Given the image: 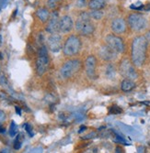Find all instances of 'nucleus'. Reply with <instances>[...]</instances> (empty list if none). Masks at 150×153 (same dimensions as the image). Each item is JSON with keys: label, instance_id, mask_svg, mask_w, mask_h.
Returning a JSON list of instances; mask_svg holds the SVG:
<instances>
[{"label": "nucleus", "instance_id": "nucleus-4", "mask_svg": "<svg viewBox=\"0 0 150 153\" xmlns=\"http://www.w3.org/2000/svg\"><path fill=\"white\" fill-rule=\"evenodd\" d=\"M81 62L77 59H73L65 62L60 69V75L64 78H70L80 71Z\"/></svg>", "mask_w": 150, "mask_h": 153}, {"label": "nucleus", "instance_id": "nucleus-6", "mask_svg": "<svg viewBox=\"0 0 150 153\" xmlns=\"http://www.w3.org/2000/svg\"><path fill=\"white\" fill-rule=\"evenodd\" d=\"M128 25L134 31H141L145 30L147 25L146 19L138 13H133L128 17Z\"/></svg>", "mask_w": 150, "mask_h": 153}, {"label": "nucleus", "instance_id": "nucleus-18", "mask_svg": "<svg viewBox=\"0 0 150 153\" xmlns=\"http://www.w3.org/2000/svg\"><path fill=\"white\" fill-rule=\"evenodd\" d=\"M105 74L106 77L108 79H113L116 75V70L112 64H109L106 68V71H105Z\"/></svg>", "mask_w": 150, "mask_h": 153}, {"label": "nucleus", "instance_id": "nucleus-5", "mask_svg": "<svg viewBox=\"0 0 150 153\" xmlns=\"http://www.w3.org/2000/svg\"><path fill=\"white\" fill-rule=\"evenodd\" d=\"M49 66L48 52L45 46H42L39 50V55L36 60V73L38 75H44Z\"/></svg>", "mask_w": 150, "mask_h": 153}, {"label": "nucleus", "instance_id": "nucleus-22", "mask_svg": "<svg viewBox=\"0 0 150 153\" xmlns=\"http://www.w3.org/2000/svg\"><path fill=\"white\" fill-rule=\"evenodd\" d=\"M109 112H110V114H112V115H117V114H121L122 113V109L120 107H118V106L113 105V106L111 107V109H110Z\"/></svg>", "mask_w": 150, "mask_h": 153}, {"label": "nucleus", "instance_id": "nucleus-21", "mask_svg": "<svg viewBox=\"0 0 150 153\" xmlns=\"http://www.w3.org/2000/svg\"><path fill=\"white\" fill-rule=\"evenodd\" d=\"M17 133H18V126L14 121H12L10 124V128H9V135L11 137H14L16 136Z\"/></svg>", "mask_w": 150, "mask_h": 153}, {"label": "nucleus", "instance_id": "nucleus-31", "mask_svg": "<svg viewBox=\"0 0 150 153\" xmlns=\"http://www.w3.org/2000/svg\"><path fill=\"white\" fill-rule=\"evenodd\" d=\"M85 128H86V127H84V126H82V127H81V129L79 130V133H80V132H82L83 130H85Z\"/></svg>", "mask_w": 150, "mask_h": 153}, {"label": "nucleus", "instance_id": "nucleus-27", "mask_svg": "<svg viewBox=\"0 0 150 153\" xmlns=\"http://www.w3.org/2000/svg\"><path fill=\"white\" fill-rule=\"evenodd\" d=\"M7 99H8V95L3 92H0V101H6Z\"/></svg>", "mask_w": 150, "mask_h": 153}, {"label": "nucleus", "instance_id": "nucleus-25", "mask_svg": "<svg viewBox=\"0 0 150 153\" xmlns=\"http://www.w3.org/2000/svg\"><path fill=\"white\" fill-rule=\"evenodd\" d=\"M20 147H21V142L20 141V136H18L17 140L14 142V149H20Z\"/></svg>", "mask_w": 150, "mask_h": 153}, {"label": "nucleus", "instance_id": "nucleus-3", "mask_svg": "<svg viewBox=\"0 0 150 153\" xmlns=\"http://www.w3.org/2000/svg\"><path fill=\"white\" fill-rule=\"evenodd\" d=\"M81 39L78 36L71 35L64 41L63 51L65 56H74L77 54L81 49Z\"/></svg>", "mask_w": 150, "mask_h": 153}, {"label": "nucleus", "instance_id": "nucleus-10", "mask_svg": "<svg viewBox=\"0 0 150 153\" xmlns=\"http://www.w3.org/2000/svg\"><path fill=\"white\" fill-rule=\"evenodd\" d=\"M60 18L58 17V14L54 12L52 15L50 17L49 20L47 21V25L45 30L48 33L53 34V33H58L60 31Z\"/></svg>", "mask_w": 150, "mask_h": 153}, {"label": "nucleus", "instance_id": "nucleus-28", "mask_svg": "<svg viewBox=\"0 0 150 153\" xmlns=\"http://www.w3.org/2000/svg\"><path fill=\"white\" fill-rule=\"evenodd\" d=\"M6 119V114L2 110H0V123H2Z\"/></svg>", "mask_w": 150, "mask_h": 153}, {"label": "nucleus", "instance_id": "nucleus-8", "mask_svg": "<svg viewBox=\"0 0 150 153\" xmlns=\"http://www.w3.org/2000/svg\"><path fill=\"white\" fill-rule=\"evenodd\" d=\"M105 41H106V44L108 46H110L112 49H113L118 53L122 52L124 51V41H122V39L120 37H118L116 35H113V34L108 35L105 38Z\"/></svg>", "mask_w": 150, "mask_h": 153}, {"label": "nucleus", "instance_id": "nucleus-14", "mask_svg": "<svg viewBox=\"0 0 150 153\" xmlns=\"http://www.w3.org/2000/svg\"><path fill=\"white\" fill-rule=\"evenodd\" d=\"M112 30L116 34L124 33L126 30V22L122 19H115L112 22Z\"/></svg>", "mask_w": 150, "mask_h": 153}, {"label": "nucleus", "instance_id": "nucleus-1", "mask_svg": "<svg viewBox=\"0 0 150 153\" xmlns=\"http://www.w3.org/2000/svg\"><path fill=\"white\" fill-rule=\"evenodd\" d=\"M147 40L146 37L138 36L134 39L132 43V62L134 66L141 67L146 58Z\"/></svg>", "mask_w": 150, "mask_h": 153}, {"label": "nucleus", "instance_id": "nucleus-2", "mask_svg": "<svg viewBox=\"0 0 150 153\" xmlns=\"http://www.w3.org/2000/svg\"><path fill=\"white\" fill-rule=\"evenodd\" d=\"M76 30L83 36H89L95 31V25L91 21L88 12H82L79 15L75 24Z\"/></svg>", "mask_w": 150, "mask_h": 153}, {"label": "nucleus", "instance_id": "nucleus-29", "mask_svg": "<svg viewBox=\"0 0 150 153\" xmlns=\"http://www.w3.org/2000/svg\"><path fill=\"white\" fill-rule=\"evenodd\" d=\"M145 37H146V40H147V42L150 43V31L146 32V34Z\"/></svg>", "mask_w": 150, "mask_h": 153}, {"label": "nucleus", "instance_id": "nucleus-15", "mask_svg": "<svg viewBox=\"0 0 150 153\" xmlns=\"http://www.w3.org/2000/svg\"><path fill=\"white\" fill-rule=\"evenodd\" d=\"M105 5V0H89L88 2V7L90 10H101Z\"/></svg>", "mask_w": 150, "mask_h": 153}, {"label": "nucleus", "instance_id": "nucleus-12", "mask_svg": "<svg viewBox=\"0 0 150 153\" xmlns=\"http://www.w3.org/2000/svg\"><path fill=\"white\" fill-rule=\"evenodd\" d=\"M117 51H115L113 49H112L110 46H108L107 44L105 46H102L100 51H99V54L100 57L101 59H103L104 61H112L116 58L117 56Z\"/></svg>", "mask_w": 150, "mask_h": 153}, {"label": "nucleus", "instance_id": "nucleus-24", "mask_svg": "<svg viewBox=\"0 0 150 153\" xmlns=\"http://www.w3.org/2000/svg\"><path fill=\"white\" fill-rule=\"evenodd\" d=\"M25 129H26V131L28 132V134H29L31 137H32V136H33L32 128V127H31V125H30V124H26V125H25Z\"/></svg>", "mask_w": 150, "mask_h": 153}, {"label": "nucleus", "instance_id": "nucleus-13", "mask_svg": "<svg viewBox=\"0 0 150 153\" xmlns=\"http://www.w3.org/2000/svg\"><path fill=\"white\" fill-rule=\"evenodd\" d=\"M59 25H60V32L68 33L73 30L74 21L70 16L65 15V16H63L62 18H60Z\"/></svg>", "mask_w": 150, "mask_h": 153}, {"label": "nucleus", "instance_id": "nucleus-32", "mask_svg": "<svg viewBox=\"0 0 150 153\" xmlns=\"http://www.w3.org/2000/svg\"><path fill=\"white\" fill-rule=\"evenodd\" d=\"M116 152H122V150L120 148H116Z\"/></svg>", "mask_w": 150, "mask_h": 153}, {"label": "nucleus", "instance_id": "nucleus-20", "mask_svg": "<svg viewBox=\"0 0 150 153\" xmlns=\"http://www.w3.org/2000/svg\"><path fill=\"white\" fill-rule=\"evenodd\" d=\"M62 0H48L47 1V7L50 9H56L61 4Z\"/></svg>", "mask_w": 150, "mask_h": 153}, {"label": "nucleus", "instance_id": "nucleus-23", "mask_svg": "<svg viewBox=\"0 0 150 153\" xmlns=\"http://www.w3.org/2000/svg\"><path fill=\"white\" fill-rule=\"evenodd\" d=\"M88 5V1L87 0H76V7L78 8H83Z\"/></svg>", "mask_w": 150, "mask_h": 153}, {"label": "nucleus", "instance_id": "nucleus-9", "mask_svg": "<svg viewBox=\"0 0 150 153\" xmlns=\"http://www.w3.org/2000/svg\"><path fill=\"white\" fill-rule=\"evenodd\" d=\"M47 44H48V48L51 51H52V52L60 51L61 49H63L61 35L58 33L51 34L47 39Z\"/></svg>", "mask_w": 150, "mask_h": 153}, {"label": "nucleus", "instance_id": "nucleus-30", "mask_svg": "<svg viewBox=\"0 0 150 153\" xmlns=\"http://www.w3.org/2000/svg\"><path fill=\"white\" fill-rule=\"evenodd\" d=\"M16 112H17L18 115H20L21 114V110H20V108L19 106H16Z\"/></svg>", "mask_w": 150, "mask_h": 153}, {"label": "nucleus", "instance_id": "nucleus-17", "mask_svg": "<svg viewBox=\"0 0 150 153\" xmlns=\"http://www.w3.org/2000/svg\"><path fill=\"white\" fill-rule=\"evenodd\" d=\"M135 87V83L131 79H124L121 83V88L124 92H130Z\"/></svg>", "mask_w": 150, "mask_h": 153}, {"label": "nucleus", "instance_id": "nucleus-26", "mask_svg": "<svg viewBox=\"0 0 150 153\" xmlns=\"http://www.w3.org/2000/svg\"><path fill=\"white\" fill-rule=\"evenodd\" d=\"M96 133H95V132H91L90 134H88V135H86L85 137H83L82 138H83V140H89V138H92V137H96Z\"/></svg>", "mask_w": 150, "mask_h": 153}, {"label": "nucleus", "instance_id": "nucleus-7", "mask_svg": "<svg viewBox=\"0 0 150 153\" xmlns=\"http://www.w3.org/2000/svg\"><path fill=\"white\" fill-rule=\"evenodd\" d=\"M119 70H120L121 74L124 77H125L126 79L134 80L137 78V74H136L132 62L127 59H124L121 62Z\"/></svg>", "mask_w": 150, "mask_h": 153}, {"label": "nucleus", "instance_id": "nucleus-11", "mask_svg": "<svg viewBox=\"0 0 150 153\" xmlns=\"http://www.w3.org/2000/svg\"><path fill=\"white\" fill-rule=\"evenodd\" d=\"M86 74L90 79H96V70H97V60L93 55L89 56L86 59Z\"/></svg>", "mask_w": 150, "mask_h": 153}, {"label": "nucleus", "instance_id": "nucleus-16", "mask_svg": "<svg viewBox=\"0 0 150 153\" xmlns=\"http://www.w3.org/2000/svg\"><path fill=\"white\" fill-rule=\"evenodd\" d=\"M36 15H37L38 19L44 23H46L51 17V14H50L49 10L47 8H44V7L39 8L36 11Z\"/></svg>", "mask_w": 150, "mask_h": 153}, {"label": "nucleus", "instance_id": "nucleus-19", "mask_svg": "<svg viewBox=\"0 0 150 153\" xmlns=\"http://www.w3.org/2000/svg\"><path fill=\"white\" fill-rule=\"evenodd\" d=\"M88 13H89V16H90L91 19L100 20L103 17V12L101 10H90Z\"/></svg>", "mask_w": 150, "mask_h": 153}]
</instances>
